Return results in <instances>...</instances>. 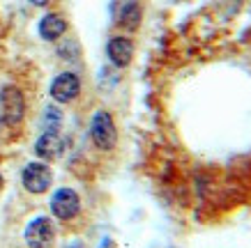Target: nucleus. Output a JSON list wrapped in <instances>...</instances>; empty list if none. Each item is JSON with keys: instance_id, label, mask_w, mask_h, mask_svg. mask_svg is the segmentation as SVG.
I'll list each match as a JSON object with an SVG mask.
<instances>
[{"instance_id": "1", "label": "nucleus", "mask_w": 251, "mask_h": 248, "mask_svg": "<svg viewBox=\"0 0 251 248\" xmlns=\"http://www.w3.org/2000/svg\"><path fill=\"white\" fill-rule=\"evenodd\" d=\"M88 135H90V143L97 147L99 152H111L118 145V127L111 111L106 108H97L90 117L88 124Z\"/></svg>"}, {"instance_id": "2", "label": "nucleus", "mask_w": 251, "mask_h": 248, "mask_svg": "<svg viewBox=\"0 0 251 248\" xmlns=\"http://www.w3.org/2000/svg\"><path fill=\"white\" fill-rule=\"evenodd\" d=\"M25 111H28V104H25V94L21 92V88L5 85L0 90V124L5 127L21 124Z\"/></svg>"}, {"instance_id": "3", "label": "nucleus", "mask_w": 251, "mask_h": 248, "mask_svg": "<svg viewBox=\"0 0 251 248\" xmlns=\"http://www.w3.org/2000/svg\"><path fill=\"white\" fill-rule=\"evenodd\" d=\"M21 184L28 193L42 196L53 184V170L46 165V161H32L21 170Z\"/></svg>"}, {"instance_id": "4", "label": "nucleus", "mask_w": 251, "mask_h": 248, "mask_svg": "<svg viewBox=\"0 0 251 248\" xmlns=\"http://www.w3.org/2000/svg\"><path fill=\"white\" fill-rule=\"evenodd\" d=\"M81 90H83V81L76 71H60L51 81L49 94L55 104H72L81 97Z\"/></svg>"}, {"instance_id": "5", "label": "nucleus", "mask_w": 251, "mask_h": 248, "mask_svg": "<svg viewBox=\"0 0 251 248\" xmlns=\"http://www.w3.org/2000/svg\"><path fill=\"white\" fill-rule=\"evenodd\" d=\"M49 207H51V214H53L58 221L67 223V221H72V218H76L78 214H81V196H78L74 188L62 186L51 196Z\"/></svg>"}, {"instance_id": "6", "label": "nucleus", "mask_w": 251, "mask_h": 248, "mask_svg": "<svg viewBox=\"0 0 251 248\" xmlns=\"http://www.w3.org/2000/svg\"><path fill=\"white\" fill-rule=\"evenodd\" d=\"M28 248H51L55 241V225L49 216H35L23 232Z\"/></svg>"}, {"instance_id": "7", "label": "nucleus", "mask_w": 251, "mask_h": 248, "mask_svg": "<svg viewBox=\"0 0 251 248\" xmlns=\"http://www.w3.org/2000/svg\"><path fill=\"white\" fill-rule=\"evenodd\" d=\"M134 53H136V44L131 37L125 35H113L106 42V58L115 69H125L129 67L134 60Z\"/></svg>"}, {"instance_id": "8", "label": "nucleus", "mask_w": 251, "mask_h": 248, "mask_svg": "<svg viewBox=\"0 0 251 248\" xmlns=\"http://www.w3.org/2000/svg\"><path fill=\"white\" fill-rule=\"evenodd\" d=\"M35 154L42 161H55L65 154V138L60 131H42L37 140H35Z\"/></svg>"}, {"instance_id": "9", "label": "nucleus", "mask_w": 251, "mask_h": 248, "mask_svg": "<svg viewBox=\"0 0 251 248\" xmlns=\"http://www.w3.org/2000/svg\"><path fill=\"white\" fill-rule=\"evenodd\" d=\"M69 23L67 19L58 12H46L42 19H39V37L44 39V42H58V39L65 37V32H67Z\"/></svg>"}, {"instance_id": "10", "label": "nucleus", "mask_w": 251, "mask_h": 248, "mask_svg": "<svg viewBox=\"0 0 251 248\" xmlns=\"http://www.w3.org/2000/svg\"><path fill=\"white\" fill-rule=\"evenodd\" d=\"M141 21H143V7L138 0H125L120 5V12H118V19L115 23L120 25L122 30L134 32L141 28Z\"/></svg>"}, {"instance_id": "11", "label": "nucleus", "mask_w": 251, "mask_h": 248, "mask_svg": "<svg viewBox=\"0 0 251 248\" xmlns=\"http://www.w3.org/2000/svg\"><path fill=\"white\" fill-rule=\"evenodd\" d=\"M42 124H44V131H60L62 111L58 106H46L44 115H42Z\"/></svg>"}, {"instance_id": "12", "label": "nucleus", "mask_w": 251, "mask_h": 248, "mask_svg": "<svg viewBox=\"0 0 251 248\" xmlns=\"http://www.w3.org/2000/svg\"><path fill=\"white\" fill-rule=\"evenodd\" d=\"M30 2H32V5H37V7H46L51 0H30Z\"/></svg>"}, {"instance_id": "13", "label": "nucleus", "mask_w": 251, "mask_h": 248, "mask_svg": "<svg viewBox=\"0 0 251 248\" xmlns=\"http://www.w3.org/2000/svg\"><path fill=\"white\" fill-rule=\"evenodd\" d=\"M65 248H83V244H78V241H74V244H67Z\"/></svg>"}, {"instance_id": "14", "label": "nucleus", "mask_w": 251, "mask_h": 248, "mask_svg": "<svg viewBox=\"0 0 251 248\" xmlns=\"http://www.w3.org/2000/svg\"><path fill=\"white\" fill-rule=\"evenodd\" d=\"M0 184H2V177H0Z\"/></svg>"}]
</instances>
